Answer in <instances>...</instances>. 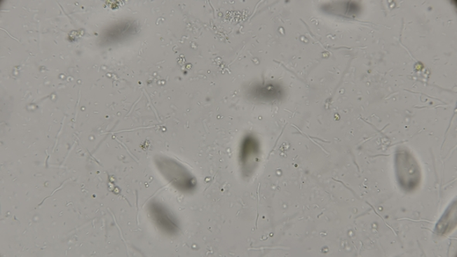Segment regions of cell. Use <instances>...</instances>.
<instances>
[{"label": "cell", "instance_id": "7a4b0ae2", "mask_svg": "<svg viewBox=\"0 0 457 257\" xmlns=\"http://www.w3.org/2000/svg\"><path fill=\"white\" fill-rule=\"evenodd\" d=\"M261 144L258 139L252 134L243 138L239 148V161L243 173L252 174L259 163Z\"/></svg>", "mask_w": 457, "mask_h": 257}, {"label": "cell", "instance_id": "277c9868", "mask_svg": "<svg viewBox=\"0 0 457 257\" xmlns=\"http://www.w3.org/2000/svg\"><path fill=\"white\" fill-rule=\"evenodd\" d=\"M323 11L341 17H355L360 12V6L356 2H334L323 6Z\"/></svg>", "mask_w": 457, "mask_h": 257}, {"label": "cell", "instance_id": "5b68a950", "mask_svg": "<svg viewBox=\"0 0 457 257\" xmlns=\"http://www.w3.org/2000/svg\"><path fill=\"white\" fill-rule=\"evenodd\" d=\"M456 223V204L451 205V208L448 209L447 211L443 218L439 222L437 230L439 233L446 234L448 232L453 229L454 225L453 223Z\"/></svg>", "mask_w": 457, "mask_h": 257}, {"label": "cell", "instance_id": "6da1fadb", "mask_svg": "<svg viewBox=\"0 0 457 257\" xmlns=\"http://www.w3.org/2000/svg\"><path fill=\"white\" fill-rule=\"evenodd\" d=\"M395 167L397 180L404 190L410 192L418 186L421 181V172L416 160L409 152H397Z\"/></svg>", "mask_w": 457, "mask_h": 257}, {"label": "cell", "instance_id": "3957f363", "mask_svg": "<svg viewBox=\"0 0 457 257\" xmlns=\"http://www.w3.org/2000/svg\"><path fill=\"white\" fill-rule=\"evenodd\" d=\"M247 94L250 99L254 101L270 104L282 98L284 91L281 85L264 81L250 86Z\"/></svg>", "mask_w": 457, "mask_h": 257}]
</instances>
